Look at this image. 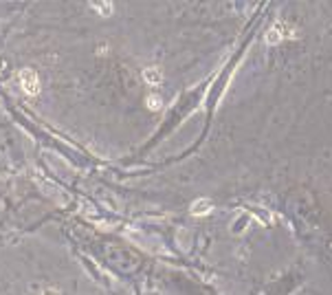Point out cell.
I'll return each mask as SVG.
<instances>
[{"instance_id":"5","label":"cell","mask_w":332,"mask_h":295,"mask_svg":"<svg viewBox=\"0 0 332 295\" xmlns=\"http://www.w3.org/2000/svg\"><path fill=\"white\" fill-rule=\"evenodd\" d=\"M148 106H150V108H154V110H158V108L163 106V99H161V95H158L156 91H154L152 95L148 97Z\"/></svg>"},{"instance_id":"1","label":"cell","mask_w":332,"mask_h":295,"mask_svg":"<svg viewBox=\"0 0 332 295\" xmlns=\"http://www.w3.org/2000/svg\"><path fill=\"white\" fill-rule=\"evenodd\" d=\"M18 82H20V88L26 95H38V93H40V77H38L36 71H31V69L20 71Z\"/></svg>"},{"instance_id":"6","label":"cell","mask_w":332,"mask_h":295,"mask_svg":"<svg viewBox=\"0 0 332 295\" xmlns=\"http://www.w3.org/2000/svg\"><path fill=\"white\" fill-rule=\"evenodd\" d=\"M42 295H60V291H58V288H46Z\"/></svg>"},{"instance_id":"4","label":"cell","mask_w":332,"mask_h":295,"mask_svg":"<svg viewBox=\"0 0 332 295\" xmlns=\"http://www.w3.org/2000/svg\"><path fill=\"white\" fill-rule=\"evenodd\" d=\"M92 9H95L99 16H110V14H112V5H110V3H92Z\"/></svg>"},{"instance_id":"2","label":"cell","mask_w":332,"mask_h":295,"mask_svg":"<svg viewBox=\"0 0 332 295\" xmlns=\"http://www.w3.org/2000/svg\"><path fill=\"white\" fill-rule=\"evenodd\" d=\"M143 77H146L148 84H161L163 82V73H161V69H156V66H150V69L143 71Z\"/></svg>"},{"instance_id":"3","label":"cell","mask_w":332,"mask_h":295,"mask_svg":"<svg viewBox=\"0 0 332 295\" xmlns=\"http://www.w3.org/2000/svg\"><path fill=\"white\" fill-rule=\"evenodd\" d=\"M209 209H212V203H209V200H204V198L196 200V203L192 205V214H196V216H200V214H207Z\"/></svg>"}]
</instances>
